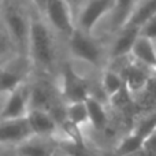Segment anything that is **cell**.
Segmentation results:
<instances>
[{
	"label": "cell",
	"instance_id": "cell-1",
	"mask_svg": "<svg viewBox=\"0 0 156 156\" xmlns=\"http://www.w3.org/2000/svg\"><path fill=\"white\" fill-rule=\"evenodd\" d=\"M27 58L34 73L56 77L62 62L65 60V48L60 38L44 21L43 15L32 7Z\"/></svg>",
	"mask_w": 156,
	"mask_h": 156
},
{
	"label": "cell",
	"instance_id": "cell-2",
	"mask_svg": "<svg viewBox=\"0 0 156 156\" xmlns=\"http://www.w3.org/2000/svg\"><path fill=\"white\" fill-rule=\"evenodd\" d=\"M65 56L71 62L99 73L108 66V40L77 29L65 41Z\"/></svg>",
	"mask_w": 156,
	"mask_h": 156
},
{
	"label": "cell",
	"instance_id": "cell-3",
	"mask_svg": "<svg viewBox=\"0 0 156 156\" xmlns=\"http://www.w3.org/2000/svg\"><path fill=\"white\" fill-rule=\"evenodd\" d=\"M0 21L12 38L16 51L27 56L32 5L27 0H5L0 10Z\"/></svg>",
	"mask_w": 156,
	"mask_h": 156
},
{
	"label": "cell",
	"instance_id": "cell-4",
	"mask_svg": "<svg viewBox=\"0 0 156 156\" xmlns=\"http://www.w3.org/2000/svg\"><path fill=\"white\" fill-rule=\"evenodd\" d=\"M56 81L65 103L85 101L93 94V89H97V83L94 85L83 71L77 70L67 58L62 62Z\"/></svg>",
	"mask_w": 156,
	"mask_h": 156
},
{
	"label": "cell",
	"instance_id": "cell-5",
	"mask_svg": "<svg viewBox=\"0 0 156 156\" xmlns=\"http://www.w3.org/2000/svg\"><path fill=\"white\" fill-rule=\"evenodd\" d=\"M108 66L114 67L122 76L125 88H126V92L129 93L130 97H136L144 93V90L148 88L152 77L156 76L148 69L141 66L140 63L133 60L130 56L111 62L108 63Z\"/></svg>",
	"mask_w": 156,
	"mask_h": 156
},
{
	"label": "cell",
	"instance_id": "cell-6",
	"mask_svg": "<svg viewBox=\"0 0 156 156\" xmlns=\"http://www.w3.org/2000/svg\"><path fill=\"white\" fill-rule=\"evenodd\" d=\"M33 73L34 69L26 55L16 54L0 63V94H7L19 85L27 82Z\"/></svg>",
	"mask_w": 156,
	"mask_h": 156
},
{
	"label": "cell",
	"instance_id": "cell-7",
	"mask_svg": "<svg viewBox=\"0 0 156 156\" xmlns=\"http://www.w3.org/2000/svg\"><path fill=\"white\" fill-rule=\"evenodd\" d=\"M115 0H86L76 18V27L89 34H97L114 10Z\"/></svg>",
	"mask_w": 156,
	"mask_h": 156
},
{
	"label": "cell",
	"instance_id": "cell-8",
	"mask_svg": "<svg viewBox=\"0 0 156 156\" xmlns=\"http://www.w3.org/2000/svg\"><path fill=\"white\" fill-rule=\"evenodd\" d=\"M40 14L63 44L76 30L74 18L63 0H47Z\"/></svg>",
	"mask_w": 156,
	"mask_h": 156
},
{
	"label": "cell",
	"instance_id": "cell-9",
	"mask_svg": "<svg viewBox=\"0 0 156 156\" xmlns=\"http://www.w3.org/2000/svg\"><path fill=\"white\" fill-rule=\"evenodd\" d=\"M30 110V80L19 85L4 96L0 119H19L26 118Z\"/></svg>",
	"mask_w": 156,
	"mask_h": 156
},
{
	"label": "cell",
	"instance_id": "cell-10",
	"mask_svg": "<svg viewBox=\"0 0 156 156\" xmlns=\"http://www.w3.org/2000/svg\"><path fill=\"white\" fill-rule=\"evenodd\" d=\"M138 36H140V29L136 26H130V25H126L116 30L115 33L110 34L108 37V63L130 56L133 45Z\"/></svg>",
	"mask_w": 156,
	"mask_h": 156
},
{
	"label": "cell",
	"instance_id": "cell-11",
	"mask_svg": "<svg viewBox=\"0 0 156 156\" xmlns=\"http://www.w3.org/2000/svg\"><path fill=\"white\" fill-rule=\"evenodd\" d=\"M33 136L26 118L0 119V145L15 148L26 138Z\"/></svg>",
	"mask_w": 156,
	"mask_h": 156
},
{
	"label": "cell",
	"instance_id": "cell-12",
	"mask_svg": "<svg viewBox=\"0 0 156 156\" xmlns=\"http://www.w3.org/2000/svg\"><path fill=\"white\" fill-rule=\"evenodd\" d=\"M14 149L18 156H55L59 149V141L56 137L33 134Z\"/></svg>",
	"mask_w": 156,
	"mask_h": 156
},
{
	"label": "cell",
	"instance_id": "cell-13",
	"mask_svg": "<svg viewBox=\"0 0 156 156\" xmlns=\"http://www.w3.org/2000/svg\"><path fill=\"white\" fill-rule=\"evenodd\" d=\"M97 86H99L101 97L108 104H111L114 100H116L122 93L126 92L123 78L111 66H107V67L99 71V74H97Z\"/></svg>",
	"mask_w": 156,
	"mask_h": 156
},
{
	"label": "cell",
	"instance_id": "cell-14",
	"mask_svg": "<svg viewBox=\"0 0 156 156\" xmlns=\"http://www.w3.org/2000/svg\"><path fill=\"white\" fill-rule=\"evenodd\" d=\"M89 118V130L94 133H104L110 127L111 115L108 111V104L96 96H89L85 100Z\"/></svg>",
	"mask_w": 156,
	"mask_h": 156
},
{
	"label": "cell",
	"instance_id": "cell-15",
	"mask_svg": "<svg viewBox=\"0 0 156 156\" xmlns=\"http://www.w3.org/2000/svg\"><path fill=\"white\" fill-rule=\"evenodd\" d=\"M26 119L29 122L33 134L45 136V137H58L60 125L51 112L37 110V108H30L26 115Z\"/></svg>",
	"mask_w": 156,
	"mask_h": 156
},
{
	"label": "cell",
	"instance_id": "cell-16",
	"mask_svg": "<svg viewBox=\"0 0 156 156\" xmlns=\"http://www.w3.org/2000/svg\"><path fill=\"white\" fill-rule=\"evenodd\" d=\"M130 58L156 74V45L154 40L140 34L133 45Z\"/></svg>",
	"mask_w": 156,
	"mask_h": 156
},
{
	"label": "cell",
	"instance_id": "cell-17",
	"mask_svg": "<svg viewBox=\"0 0 156 156\" xmlns=\"http://www.w3.org/2000/svg\"><path fill=\"white\" fill-rule=\"evenodd\" d=\"M137 3L138 0H115L112 12L110 14L108 19L104 23L105 27H107L108 34L115 33L116 30H119L127 23Z\"/></svg>",
	"mask_w": 156,
	"mask_h": 156
},
{
	"label": "cell",
	"instance_id": "cell-18",
	"mask_svg": "<svg viewBox=\"0 0 156 156\" xmlns=\"http://www.w3.org/2000/svg\"><path fill=\"white\" fill-rule=\"evenodd\" d=\"M65 122L77 129L82 134L83 130L89 129V118L85 101L66 103V118Z\"/></svg>",
	"mask_w": 156,
	"mask_h": 156
},
{
	"label": "cell",
	"instance_id": "cell-19",
	"mask_svg": "<svg viewBox=\"0 0 156 156\" xmlns=\"http://www.w3.org/2000/svg\"><path fill=\"white\" fill-rule=\"evenodd\" d=\"M59 149L67 156H104L100 151L89 145L83 138H67L59 141Z\"/></svg>",
	"mask_w": 156,
	"mask_h": 156
},
{
	"label": "cell",
	"instance_id": "cell-20",
	"mask_svg": "<svg viewBox=\"0 0 156 156\" xmlns=\"http://www.w3.org/2000/svg\"><path fill=\"white\" fill-rule=\"evenodd\" d=\"M143 138L129 130L123 136L116 140L115 145L112 148V156H130L134 152H137L143 145Z\"/></svg>",
	"mask_w": 156,
	"mask_h": 156
},
{
	"label": "cell",
	"instance_id": "cell-21",
	"mask_svg": "<svg viewBox=\"0 0 156 156\" xmlns=\"http://www.w3.org/2000/svg\"><path fill=\"white\" fill-rule=\"evenodd\" d=\"M156 15V0H138L134 11L126 25L136 26L140 29L147 21ZM125 25V26H126Z\"/></svg>",
	"mask_w": 156,
	"mask_h": 156
},
{
	"label": "cell",
	"instance_id": "cell-22",
	"mask_svg": "<svg viewBox=\"0 0 156 156\" xmlns=\"http://www.w3.org/2000/svg\"><path fill=\"white\" fill-rule=\"evenodd\" d=\"M130 130L134 134H137L138 137H141L143 140L145 137H148L151 133H154L156 130V110L141 114L134 121V123H133Z\"/></svg>",
	"mask_w": 156,
	"mask_h": 156
},
{
	"label": "cell",
	"instance_id": "cell-23",
	"mask_svg": "<svg viewBox=\"0 0 156 156\" xmlns=\"http://www.w3.org/2000/svg\"><path fill=\"white\" fill-rule=\"evenodd\" d=\"M16 54H18V51H16V47L14 44L12 38L10 37L4 25L0 21V63L15 56Z\"/></svg>",
	"mask_w": 156,
	"mask_h": 156
},
{
	"label": "cell",
	"instance_id": "cell-24",
	"mask_svg": "<svg viewBox=\"0 0 156 156\" xmlns=\"http://www.w3.org/2000/svg\"><path fill=\"white\" fill-rule=\"evenodd\" d=\"M140 34L147 38L156 41V15L152 16L149 21H147L143 26L140 27Z\"/></svg>",
	"mask_w": 156,
	"mask_h": 156
},
{
	"label": "cell",
	"instance_id": "cell-25",
	"mask_svg": "<svg viewBox=\"0 0 156 156\" xmlns=\"http://www.w3.org/2000/svg\"><path fill=\"white\" fill-rule=\"evenodd\" d=\"M141 148H143L145 152H148V154L156 156V130L154 133H151L148 137L144 138Z\"/></svg>",
	"mask_w": 156,
	"mask_h": 156
},
{
	"label": "cell",
	"instance_id": "cell-26",
	"mask_svg": "<svg viewBox=\"0 0 156 156\" xmlns=\"http://www.w3.org/2000/svg\"><path fill=\"white\" fill-rule=\"evenodd\" d=\"M63 2L67 4L69 10H70L71 15H73V18H74V22H76V18H77L78 12H80L81 7L85 4L86 0H63Z\"/></svg>",
	"mask_w": 156,
	"mask_h": 156
},
{
	"label": "cell",
	"instance_id": "cell-27",
	"mask_svg": "<svg viewBox=\"0 0 156 156\" xmlns=\"http://www.w3.org/2000/svg\"><path fill=\"white\" fill-rule=\"evenodd\" d=\"M0 156H18L12 147H2L0 145Z\"/></svg>",
	"mask_w": 156,
	"mask_h": 156
},
{
	"label": "cell",
	"instance_id": "cell-28",
	"mask_svg": "<svg viewBox=\"0 0 156 156\" xmlns=\"http://www.w3.org/2000/svg\"><path fill=\"white\" fill-rule=\"evenodd\" d=\"M55 156H67V155H66L63 151H60V149H58V152H56V154H55Z\"/></svg>",
	"mask_w": 156,
	"mask_h": 156
},
{
	"label": "cell",
	"instance_id": "cell-29",
	"mask_svg": "<svg viewBox=\"0 0 156 156\" xmlns=\"http://www.w3.org/2000/svg\"><path fill=\"white\" fill-rule=\"evenodd\" d=\"M4 2H5V0H0V10H2V7H3V4H4Z\"/></svg>",
	"mask_w": 156,
	"mask_h": 156
},
{
	"label": "cell",
	"instance_id": "cell-30",
	"mask_svg": "<svg viewBox=\"0 0 156 156\" xmlns=\"http://www.w3.org/2000/svg\"><path fill=\"white\" fill-rule=\"evenodd\" d=\"M155 45H156V41H155Z\"/></svg>",
	"mask_w": 156,
	"mask_h": 156
}]
</instances>
